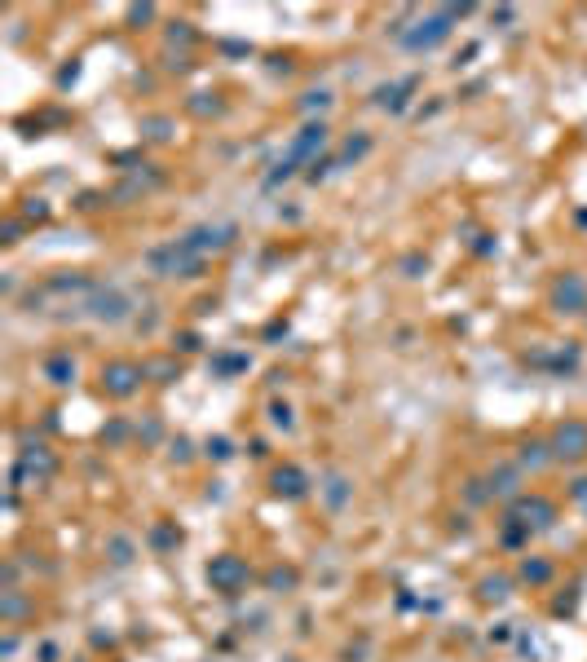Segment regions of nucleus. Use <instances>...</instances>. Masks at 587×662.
<instances>
[{"mask_svg":"<svg viewBox=\"0 0 587 662\" xmlns=\"http://www.w3.org/2000/svg\"><path fill=\"white\" fill-rule=\"evenodd\" d=\"M137 380H142V367H133V362H115V367L102 371V389L115 393V398H129L137 389Z\"/></svg>","mask_w":587,"mask_h":662,"instance_id":"1","label":"nucleus"},{"mask_svg":"<svg viewBox=\"0 0 587 662\" xmlns=\"http://www.w3.org/2000/svg\"><path fill=\"white\" fill-rule=\"evenodd\" d=\"M556 455L561 459L587 455V424H561V433H556Z\"/></svg>","mask_w":587,"mask_h":662,"instance_id":"2","label":"nucleus"},{"mask_svg":"<svg viewBox=\"0 0 587 662\" xmlns=\"http://www.w3.org/2000/svg\"><path fill=\"white\" fill-rule=\"evenodd\" d=\"M274 490H278V495H291V499H296V495H305V486H300V473H291V468H287V473H278V477H274Z\"/></svg>","mask_w":587,"mask_h":662,"instance_id":"3","label":"nucleus"},{"mask_svg":"<svg viewBox=\"0 0 587 662\" xmlns=\"http://www.w3.org/2000/svg\"><path fill=\"white\" fill-rule=\"evenodd\" d=\"M239 574H243V566H239V561H221V566H212V570H208V579H217V583H230V579H239Z\"/></svg>","mask_w":587,"mask_h":662,"instance_id":"4","label":"nucleus"}]
</instances>
